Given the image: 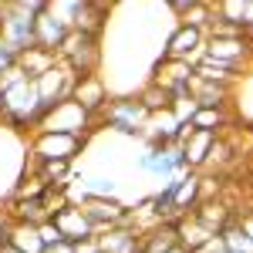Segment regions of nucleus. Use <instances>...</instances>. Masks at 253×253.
<instances>
[{"instance_id": "nucleus-1", "label": "nucleus", "mask_w": 253, "mask_h": 253, "mask_svg": "<svg viewBox=\"0 0 253 253\" xmlns=\"http://www.w3.org/2000/svg\"><path fill=\"white\" fill-rule=\"evenodd\" d=\"M47 7V0H17V3H0V41L14 47L17 54L38 47L34 41V20Z\"/></svg>"}, {"instance_id": "nucleus-2", "label": "nucleus", "mask_w": 253, "mask_h": 253, "mask_svg": "<svg viewBox=\"0 0 253 253\" xmlns=\"http://www.w3.org/2000/svg\"><path fill=\"white\" fill-rule=\"evenodd\" d=\"M58 61L75 75V78L98 75V68H101V38L71 31V34L64 38V44L58 47Z\"/></svg>"}, {"instance_id": "nucleus-3", "label": "nucleus", "mask_w": 253, "mask_h": 253, "mask_svg": "<svg viewBox=\"0 0 253 253\" xmlns=\"http://www.w3.org/2000/svg\"><path fill=\"white\" fill-rule=\"evenodd\" d=\"M98 122H101L105 128L118 132V135L138 138V135H142V128H145V122H149V112H145V105H142L135 95H125V98L108 101V108L98 115Z\"/></svg>"}, {"instance_id": "nucleus-4", "label": "nucleus", "mask_w": 253, "mask_h": 253, "mask_svg": "<svg viewBox=\"0 0 253 253\" xmlns=\"http://www.w3.org/2000/svg\"><path fill=\"white\" fill-rule=\"evenodd\" d=\"M98 125L95 115H88L84 108H81L75 98H68V101H61L54 105L47 115L38 122V128L34 132H64V135H91Z\"/></svg>"}, {"instance_id": "nucleus-5", "label": "nucleus", "mask_w": 253, "mask_h": 253, "mask_svg": "<svg viewBox=\"0 0 253 253\" xmlns=\"http://www.w3.org/2000/svg\"><path fill=\"white\" fill-rule=\"evenodd\" d=\"M203 58L213 61V64H226V68L240 71V68L253 58L250 34H206V51H203Z\"/></svg>"}, {"instance_id": "nucleus-6", "label": "nucleus", "mask_w": 253, "mask_h": 253, "mask_svg": "<svg viewBox=\"0 0 253 253\" xmlns=\"http://www.w3.org/2000/svg\"><path fill=\"white\" fill-rule=\"evenodd\" d=\"M88 145V135H64V132H38L34 142H31V152L38 162H75V156L84 152Z\"/></svg>"}, {"instance_id": "nucleus-7", "label": "nucleus", "mask_w": 253, "mask_h": 253, "mask_svg": "<svg viewBox=\"0 0 253 253\" xmlns=\"http://www.w3.org/2000/svg\"><path fill=\"white\" fill-rule=\"evenodd\" d=\"M206 51V31L199 27H189V24H179L172 34L166 38V47H162V58L166 61H186V64H196Z\"/></svg>"}, {"instance_id": "nucleus-8", "label": "nucleus", "mask_w": 253, "mask_h": 253, "mask_svg": "<svg viewBox=\"0 0 253 253\" xmlns=\"http://www.w3.org/2000/svg\"><path fill=\"white\" fill-rule=\"evenodd\" d=\"M47 219H51V223L61 230V236H64L68 243H84V240H95V226L88 223V216L81 213V206L68 203V199H64L61 206H54Z\"/></svg>"}, {"instance_id": "nucleus-9", "label": "nucleus", "mask_w": 253, "mask_h": 253, "mask_svg": "<svg viewBox=\"0 0 253 253\" xmlns=\"http://www.w3.org/2000/svg\"><path fill=\"white\" fill-rule=\"evenodd\" d=\"M71 98L78 101L81 108L88 112V115H101L105 108H108V81L101 78V75H88V78H75V91Z\"/></svg>"}, {"instance_id": "nucleus-10", "label": "nucleus", "mask_w": 253, "mask_h": 253, "mask_svg": "<svg viewBox=\"0 0 253 253\" xmlns=\"http://www.w3.org/2000/svg\"><path fill=\"white\" fill-rule=\"evenodd\" d=\"M68 34H71V27H68V24L51 10V3H47V7L38 14V20H34V41H38V47L51 51V54H58V47L64 44Z\"/></svg>"}, {"instance_id": "nucleus-11", "label": "nucleus", "mask_w": 253, "mask_h": 253, "mask_svg": "<svg viewBox=\"0 0 253 253\" xmlns=\"http://www.w3.org/2000/svg\"><path fill=\"white\" fill-rule=\"evenodd\" d=\"M189 98L196 101V108H230L233 101V84H219V81H189Z\"/></svg>"}, {"instance_id": "nucleus-12", "label": "nucleus", "mask_w": 253, "mask_h": 253, "mask_svg": "<svg viewBox=\"0 0 253 253\" xmlns=\"http://www.w3.org/2000/svg\"><path fill=\"white\" fill-rule=\"evenodd\" d=\"M189 216H193L196 223H203V226H206L213 236H219V233H223V230H226V226L236 219L233 210H230L226 203H219V199H203V203H199V206H196Z\"/></svg>"}, {"instance_id": "nucleus-13", "label": "nucleus", "mask_w": 253, "mask_h": 253, "mask_svg": "<svg viewBox=\"0 0 253 253\" xmlns=\"http://www.w3.org/2000/svg\"><path fill=\"white\" fill-rule=\"evenodd\" d=\"M10 219L14 223H44L47 216H51V206L44 203V196L41 193H27V196H14V203H10Z\"/></svg>"}, {"instance_id": "nucleus-14", "label": "nucleus", "mask_w": 253, "mask_h": 253, "mask_svg": "<svg viewBox=\"0 0 253 253\" xmlns=\"http://www.w3.org/2000/svg\"><path fill=\"white\" fill-rule=\"evenodd\" d=\"M199 203H203V179L189 169V172H182L179 189L172 193V210H175V216H189Z\"/></svg>"}, {"instance_id": "nucleus-15", "label": "nucleus", "mask_w": 253, "mask_h": 253, "mask_svg": "<svg viewBox=\"0 0 253 253\" xmlns=\"http://www.w3.org/2000/svg\"><path fill=\"white\" fill-rule=\"evenodd\" d=\"M219 135H210V132H196L186 138L179 149H182V156H186V166L193 169V172H199V169H206V159H210V149H213V142Z\"/></svg>"}, {"instance_id": "nucleus-16", "label": "nucleus", "mask_w": 253, "mask_h": 253, "mask_svg": "<svg viewBox=\"0 0 253 253\" xmlns=\"http://www.w3.org/2000/svg\"><path fill=\"white\" fill-rule=\"evenodd\" d=\"M175 233H179V247H186L189 253H199L210 240H216L203 223H196L193 216H179L175 219Z\"/></svg>"}, {"instance_id": "nucleus-17", "label": "nucleus", "mask_w": 253, "mask_h": 253, "mask_svg": "<svg viewBox=\"0 0 253 253\" xmlns=\"http://www.w3.org/2000/svg\"><path fill=\"white\" fill-rule=\"evenodd\" d=\"M142 172H149V175H156V179H169V175H179L175 172V166H172V149L166 145V149H145L142 156H138L135 162Z\"/></svg>"}, {"instance_id": "nucleus-18", "label": "nucleus", "mask_w": 253, "mask_h": 253, "mask_svg": "<svg viewBox=\"0 0 253 253\" xmlns=\"http://www.w3.org/2000/svg\"><path fill=\"white\" fill-rule=\"evenodd\" d=\"M233 125V115L226 108H199L193 115L196 132H210V135H226V128Z\"/></svg>"}, {"instance_id": "nucleus-19", "label": "nucleus", "mask_w": 253, "mask_h": 253, "mask_svg": "<svg viewBox=\"0 0 253 253\" xmlns=\"http://www.w3.org/2000/svg\"><path fill=\"white\" fill-rule=\"evenodd\" d=\"M54 64H58V54H51V51H44V47H31V51H24V54H20V61H17V68L31 81L41 78L44 71H51Z\"/></svg>"}, {"instance_id": "nucleus-20", "label": "nucleus", "mask_w": 253, "mask_h": 253, "mask_svg": "<svg viewBox=\"0 0 253 253\" xmlns=\"http://www.w3.org/2000/svg\"><path fill=\"white\" fill-rule=\"evenodd\" d=\"M7 247H14L17 253H44V243H41V233L34 223H14Z\"/></svg>"}, {"instance_id": "nucleus-21", "label": "nucleus", "mask_w": 253, "mask_h": 253, "mask_svg": "<svg viewBox=\"0 0 253 253\" xmlns=\"http://www.w3.org/2000/svg\"><path fill=\"white\" fill-rule=\"evenodd\" d=\"M230 156H233V145L226 142V135H219V138L213 142V149H210L206 169H210V166H226V162H230Z\"/></svg>"}, {"instance_id": "nucleus-22", "label": "nucleus", "mask_w": 253, "mask_h": 253, "mask_svg": "<svg viewBox=\"0 0 253 253\" xmlns=\"http://www.w3.org/2000/svg\"><path fill=\"white\" fill-rule=\"evenodd\" d=\"M38 233H41V243H44V247H51V243H61V240H64V236H61V230L51 223V219L38 223Z\"/></svg>"}, {"instance_id": "nucleus-23", "label": "nucleus", "mask_w": 253, "mask_h": 253, "mask_svg": "<svg viewBox=\"0 0 253 253\" xmlns=\"http://www.w3.org/2000/svg\"><path fill=\"white\" fill-rule=\"evenodd\" d=\"M17 61H20V54L14 51V47H7V44L0 41V75H7L10 68H17Z\"/></svg>"}, {"instance_id": "nucleus-24", "label": "nucleus", "mask_w": 253, "mask_h": 253, "mask_svg": "<svg viewBox=\"0 0 253 253\" xmlns=\"http://www.w3.org/2000/svg\"><path fill=\"white\" fill-rule=\"evenodd\" d=\"M10 230H14V219H10V213H7V210H0V247H7Z\"/></svg>"}, {"instance_id": "nucleus-25", "label": "nucleus", "mask_w": 253, "mask_h": 253, "mask_svg": "<svg viewBox=\"0 0 253 253\" xmlns=\"http://www.w3.org/2000/svg\"><path fill=\"white\" fill-rule=\"evenodd\" d=\"M236 226L243 230V236L253 243V213H243V216H236Z\"/></svg>"}, {"instance_id": "nucleus-26", "label": "nucleus", "mask_w": 253, "mask_h": 253, "mask_svg": "<svg viewBox=\"0 0 253 253\" xmlns=\"http://www.w3.org/2000/svg\"><path fill=\"white\" fill-rule=\"evenodd\" d=\"M44 253H75V243L61 240V243H51V247H44Z\"/></svg>"}, {"instance_id": "nucleus-27", "label": "nucleus", "mask_w": 253, "mask_h": 253, "mask_svg": "<svg viewBox=\"0 0 253 253\" xmlns=\"http://www.w3.org/2000/svg\"><path fill=\"white\" fill-rule=\"evenodd\" d=\"M75 253H101L98 240H84V243H75Z\"/></svg>"}, {"instance_id": "nucleus-28", "label": "nucleus", "mask_w": 253, "mask_h": 253, "mask_svg": "<svg viewBox=\"0 0 253 253\" xmlns=\"http://www.w3.org/2000/svg\"><path fill=\"white\" fill-rule=\"evenodd\" d=\"M169 253H189V250H186V247H172Z\"/></svg>"}, {"instance_id": "nucleus-29", "label": "nucleus", "mask_w": 253, "mask_h": 253, "mask_svg": "<svg viewBox=\"0 0 253 253\" xmlns=\"http://www.w3.org/2000/svg\"><path fill=\"white\" fill-rule=\"evenodd\" d=\"M0 253H17V250L14 247H0Z\"/></svg>"}, {"instance_id": "nucleus-30", "label": "nucleus", "mask_w": 253, "mask_h": 253, "mask_svg": "<svg viewBox=\"0 0 253 253\" xmlns=\"http://www.w3.org/2000/svg\"><path fill=\"white\" fill-rule=\"evenodd\" d=\"M0 105H3V95H0Z\"/></svg>"}]
</instances>
